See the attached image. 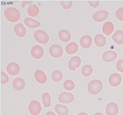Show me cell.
I'll return each mask as SVG.
<instances>
[{
  "mask_svg": "<svg viewBox=\"0 0 123 115\" xmlns=\"http://www.w3.org/2000/svg\"><path fill=\"white\" fill-rule=\"evenodd\" d=\"M109 12L105 10L98 11L95 13L92 16L93 20L97 22H102L108 17Z\"/></svg>",
  "mask_w": 123,
  "mask_h": 115,
  "instance_id": "9c48e42d",
  "label": "cell"
},
{
  "mask_svg": "<svg viewBox=\"0 0 123 115\" xmlns=\"http://www.w3.org/2000/svg\"><path fill=\"white\" fill-rule=\"evenodd\" d=\"M33 1H23L21 3V6L22 7L24 8L26 4H28V5L31 4Z\"/></svg>",
  "mask_w": 123,
  "mask_h": 115,
  "instance_id": "e575fe53",
  "label": "cell"
},
{
  "mask_svg": "<svg viewBox=\"0 0 123 115\" xmlns=\"http://www.w3.org/2000/svg\"><path fill=\"white\" fill-rule=\"evenodd\" d=\"M34 76L36 81L40 83H44L47 80L46 75L40 69L37 70L35 71Z\"/></svg>",
  "mask_w": 123,
  "mask_h": 115,
  "instance_id": "2e32d148",
  "label": "cell"
},
{
  "mask_svg": "<svg viewBox=\"0 0 123 115\" xmlns=\"http://www.w3.org/2000/svg\"><path fill=\"white\" fill-rule=\"evenodd\" d=\"M105 110L107 115H117L118 111L117 105L114 102H110L107 105Z\"/></svg>",
  "mask_w": 123,
  "mask_h": 115,
  "instance_id": "7c38bea8",
  "label": "cell"
},
{
  "mask_svg": "<svg viewBox=\"0 0 123 115\" xmlns=\"http://www.w3.org/2000/svg\"><path fill=\"white\" fill-rule=\"evenodd\" d=\"M93 115H104L102 113L99 112H97L95 113Z\"/></svg>",
  "mask_w": 123,
  "mask_h": 115,
  "instance_id": "74e56055",
  "label": "cell"
},
{
  "mask_svg": "<svg viewBox=\"0 0 123 115\" xmlns=\"http://www.w3.org/2000/svg\"><path fill=\"white\" fill-rule=\"evenodd\" d=\"M32 56L35 58L39 59L42 57L44 54V50L42 47L39 45L33 46L31 50Z\"/></svg>",
  "mask_w": 123,
  "mask_h": 115,
  "instance_id": "ba28073f",
  "label": "cell"
},
{
  "mask_svg": "<svg viewBox=\"0 0 123 115\" xmlns=\"http://www.w3.org/2000/svg\"><path fill=\"white\" fill-rule=\"evenodd\" d=\"M116 68L120 72H123V59L119 60L116 63Z\"/></svg>",
  "mask_w": 123,
  "mask_h": 115,
  "instance_id": "d6a6232c",
  "label": "cell"
},
{
  "mask_svg": "<svg viewBox=\"0 0 123 115\" xmlns=\"http://www.w3.org/2000/svg\"><path fill=\"white\" fill-rule=\"evenodd\" d=\"M42 109L40 103L36 100L31 101L28 106V109L31 114L37 115L41 112Z\"/></svg>",
  "mask_w": 123,
  "mask_h": 115,
  "instance_id": "5b68a950",
  "label": "cell"
},
{
  "mask_svg": "<svg viewBox=\"0 0 123 115\" xmlns=\"http://www.w3.org/2000/svg\"><path fill=\"white\" fill-rule=\"evenodd\" d=\"M42 103L45 107H48L50 106L51 104V96L47 92H44L42 95Z\"/></svg>",
  "mask_w": 123,
  "mask_h": 115,
  "instance_id": "484cf974",
  "label": "cell"
},
{
  "mask_svg": "<svg viewBox=\"0 0 123 115\" xmlns=\"http://www.w3.org/2000/svg\"><path fill=\"white\" fill-rule=\"evenodd\" d=\"M115 15L117 19L121 21H123V8H120L117 9Z\"/></svg>",
  "mask_w": 123,
  "mask_h": 115,
  "instance_id": "1f68e13d",
  "label": "cell"
},
{
  "mask_svg": "<svg viewBox=\"0 0 123 115\" xmlns=\"http://www.w3.org/2000/svg\"><path fill=\"white\" fill-rule=\"evenodd\" d=\"M81 63V60L80 57L74 56L71 57L68 62V67L72 70H75L76 68H78Z\"/></svg>",
  "mask_w": 123,
  "mask_h": 115,
  "instance_id": "30bf717a",
  "label": "cell"
},
{
  "mask_svg": "<svg viewBox=\"0 0 123 115\" xmlns=\"http://www.w3.org/2000/svg\"><path fill=\"white\" fill-rule=\"evenodd\" d=\"M4 15L6 18L12 22H15L20 19L21 14L19 11L16 8L10 7L5 10Z\"/></svg>",
  "mask_w": 123,
  "mask_h": 115,
  "instance_id": "6da1fadb",
  "label": "cell"
},
{
  "mask_svg": "<svg viewBox=\"0 0 123 115\" xmlns=\"http://www.w3.org/2000/svg\"><path fill=\"white\" fill-rule=\"evenodd\" d=\"M103 87L102 82L99 80H93L90 81L87 85L89 92L92 95H96L99 93Z\"/></svg>",
  "mask_w": 123,
  "mask_h": 115,
  "instance_id": "7a4b0ae2",
  "label": "cell"
},
{
  "mask_svg": "<svg viewBox=\"0 0 123 115\" xmlns=\"http://www.w3.org/2000/svg\"><path fill=\"white\" fill-rule=\"evenodd\" d=\"M58 36L61 41L65 42L69 41L71 38L70 32L65 29H62L60 30L58 33Z\"/></svg>",
  "mask_w": 123,
  "mask_h": 115,
  "instance_id": "d6986e66",
  "label": "cell"
},
{
  "mask_svg": "<svg viewBox=\"0 0 123 115\" xmlns=\"http://www.w3.org/2000/svg\"><path fill=\"white\" fill-rule=\"evenodd\" d=\"M24 23L27 27L32 28H37L40 25V22L29 17H26L24 19Z\"/></svg>",
  "mask_w": 123,
  "mask_h": 115,
  "instance_id": "ac0fdd59",
  "label": "cell"
},
{
  "mask_svg": "<svg viewBox=\"0 0 123 115\" xmlns=\"http://www.w3.org/2000/svg\"><path fill=\"white\" fill-rule=\"evenodd\" d=\"M34 36L36 40L40 43L45 44L49 41V37L47 33L44 30L38 29L34 33Z\"/></svg>",
  "mask_w": 123,
  "mask_h": 115,
  "instance_id": "3957f363",
  "label": "cell"
},
{
  "mask_svg": "<svg viewBox=\"0 0 123 115\" xmlns=\"http://www.w3.org/2000/svg\"><path fill=\"white\" fill-rule=\"evenodd\" d=\"M1 84H5L9 81V77L5 72L2 71H1Z\"/></svg>",
  "mask_w": 123,
  "mask_h": 115,
  "instance_id": "4dcf8cb0",
  "label": "cell"
},
{
  "mask_svg": "<svg viewBox=\"0 0 123 115\" xmlns=\"http://www.w3.org/2000/svg\"><path fill=\"white\" fill-rule=\"evenodd\" d=\"M113 40L119 45L123 44V31L120 30L116 31L111 36Z\"/></svg>",
  "mask_w": 123,
  "mask_h": 115,
  "instance_id": "ffe728a7",
  "label": "cell"
},
{
  "mask_svg": "<svg viewBox=\"0 0 123 115\" xmlns=\"http://www.w3.org/2000/svg\"><path fill=\"white\" fill-rule=\"evenodd\" d=\"M25 85V81L23 78L17 77L13 80L12 85L13 88L17 91H20L24 88Z\"/></svg>",
  "mask_w": 123,
  "mask_h": 115,
  "instance_id": "5bb4252c",
  "label": "cell"
},
{
  "mask_svg": "<svg viewBox=\"0 0 123 115\" xmlns=\"http://www.w3.org/2000/svg\"><path fill=\"white\" fill-rule=\"evenodd\" d=\"M117 54L115 51H108L104 52L102 56L103 60L106 62H110L114 60L117 58Z\"/></svg>",
  "mask_w": 123,
  "mask_h": 115,
  "instance_id": "4fadbf2b",
  "label": "cell"
},
{
  "mask_svg": "<svg viewBox=\"0 0 123 115\" xmlns=\"http://www.w3.org/2000/svg\"><path fill=\"white\" fill-rule=\"evenodd\" d=\"M45 115H56L54 112L52 111H49L47 112Z\"/></svg>",
  "mask_w": 123,
  "mask_h": 115,
  "instance_id": "d590c367",
  "label": "cell"
},
{
  "mask_svg": "<svg viewBox=\"0 0 123 115\" xmlns=\"http://www.w3.org/2000/svg\"><path fill=\"white\" fill-rule=\"evenodd\" d=\"M80 42L82 47L85 48H89L91 45L92 39L89 35H86L82 36L80 38Z\"/></svg>",
  "mask_w": 123,
  "mask_h": 115,
  "instance_id": "e0dca14e",
  "label": "cell"
},
{
  "mask_svg": "<svg viewBox=\"0 0 123 115\" xmlns=\"http://www.w3.org/2000/svg\"><path fill=\"white\" fill-rule=\"evenodd\" d=\"M50 55L54 58H58L61 57L63 53V49L60 45L54 44L51 46L49 49Z\"/></svg>",
  "mask_w": 123,
  "mask_h": 115,
  "instance_id": "277c9868",
  "label": "cell"
},
{
  "mask_svg": "<svg viewBox=\"0 0 123 115\" xmlns=\"http://www.w3.org/2000/svg\"><path fill=\"white\" fill-rule=\"evenodd\" d=\"M94 41L97 46L103 47L106 44V38L101 34H98L94 37Z\"/></svg>",
  "mask_w": 123,
  "mask_h": 115,
  "instance_id": "603a6c76",
  "label": "cell"
},
{
  "mask_svg": "<svg viewBox=\"0 0 123 115\" xmlns=\"http://www.w3.org/2000/svg\"><path fill=\"white\" fill-rule=\"evenodd\" d=\"M60 3L63 8L66 9H70L73 5V1H60Z\"/></svg>",
  "mask_w": 123,
  "mask_h": 115,
  "instance_id": "f546056e",
  "label": "cell"
},
{
  "mask_svg": "<svg viewBox=\"0 0 123 115\" xmlns=\"http://www.w3.org/2000/svg\"><path fill=\"white\" fill-rule=\"evenodd\" d=\"M114 26L113 23L111 22H108L104 24L103 28V32L107 36L110 35L113 32Z\"/></svg>",
  "mask_w": 123,
  "mask_h": 115,
  "instance_id": "cb8c5ba5",
  "label": "cell"
},
{
  "mask_svg": "<svg viewBox=\"0 0 123 115\" xmlns=\"http://www.w3.org/2000/svg\"><path fill=\"white\" fill-rule=\"evenodd\" d=\"M122 80L121 76L117 73L112 74L109 78L110 84L111 86L114 87L118 86L120 84Z\"/></svg>",
  "mask_w": 123,
  "mask_h": 115,
  "instance_id": "8fae6325",
  "label": "cell"
},
{
  "mask_svg": "<svg viewBox=\"0 0 123 115\" xmlns=\"http://www.w3.org/2000/svg\"><path fill=\"white\" fill-rule=\"evenodd\" d=\"M78 46L75 42H71L68 44L65 48L66 52L69 54L75 53L78 50Z\"/></svg>",
  "mask_w": 123,
  "mask_h": 115,
  "instance_id": "7402d4cb",
  "label": "cell"
},
{
  "mask_svg": "<svg viewBox=\"0 0 123 115\" xmlns=\"http://www.w3.org/2000/svg\"><path fill=\"white\" fill-rule=\"evenodd\" d=\"M78 115H88L85 112H81Z\"/></svg>",
  "mask_w": 123,
  "mask_h": 115,
  "instance_id": "8d00e7d4",
  "label": "cell"
},
{
  "mask_svg": "<svg viewBox=\"0 0 123 115\" xmlns=\"http://www.w3.org/2000/svg\"><path fill=\"white\" fill-rule=\"evenodd\" d=\"M27 12L29 16L35 17L38 14L40 10L39 8L36 5L33 4L31 5L29 7Z\"/></svg>",
  "mask_w": 123,
  "mask_h": 115,
  "instance_id": "d4e9b609",
  "label": "cell"
},
{
  "mask_svg": "<svg viewBox=\"0 0 123 115\" xmlns=\"http://www.w3.org/2000/svg\"><path fill=\"white\" fill-rule=\"evenodd\" d=\"M63 86L66 90L68 91H71L74 88L75 84L74 82L72 80H68L64 81Z\"/></svg>",
  "mask_w": 123,
  "mask_h": 115,
  "instance_id": "f1b7e54d",
  "label": "cell"
},
{
  "mask_svg": "<svg viewBox=\"0 0 123 115\" xmlns=\"http://www.w3.org/2000/svg\"><path fill=\"white\" fill-rule=\"evenodd\" d=\"M91 6L95 8L97 7L99 4V1H88Z\"/></svg>",
  "mask_w": 123,
  "mask_h": 115,
  "instance_id": "836d02e7",
  "label": "cell"
},
{
  "mask_svg": "<svg viewBox=\"0 0 123 115\" xmlns=\"http://www.w3.org/2000/svg\"><path fill=\"white\" fill-rule=\"evenodd\" d=\"M6 70L9 74L12 75L18 74L20 70L19 65L16 63L11 62L9 63L6 67Z\"/></svg>",
  "mask_w": 123,
  "mask_h": 115,
  "instance_id": "52a82bcc",
  "label": "cell"
},
{
  "mask_svg": "<svg viewBox=\"0 0 123 115\" xmlns=\"http://www.w3.org/2000/svg\"><path fill=\"white\" fill-rule=\"evenodd\" d=\"M55 109L59 115H67L68 113V108L66 106L63 104H56L55 106Z\"/></svg>",
  "mask_w": 123,
  "mask_h": 115,
  "instance_id": "44dd1931",
  "label": "cell"
},
{
  "mask_svg": "<svg viewBox=\"0 0 123 115\" xmlns=\"http://www.w3.org/2000/svg\"><path fill=\"white\" fill-rule=\"evenodd\" d=\"M63 77V74L62 72L59 70H56L53 71L51 74V77L53 80L55 82L60 81Z\"/></svg>",
  "mask_w": 123,
  "mask_h": 115,
  "instance_id": "83f0119b",
  "label": "cell"
},
{
  "mask_svg": "<svg viewBox=\"0 0 123 115\" xmlns=\"http://www.w3.org/2000/svg\"><path fill=\"white\" fill-rule=\"evenodd\" d=\"M14 32L18 37H24L26 34V30L24 25L19 23L16 24L14 28Z\"/></svg>",
  "mask_w": 123,
  "mask_h": 115,
  "instance_id": "9a60e30c",
  "label": "cell"
},
{
  "mask_svg": "<svg viewBox=\"0 0 123 115\" xmlns=\"http://www.w3.org/2000/svg\"></svg>",
  "mask_w": 123,
  "mask_h": 115,
  "instance_id": "ab89813d",
  "label": "cell"
},
{
  "mask_svg": "<svg viewBox=\"0 0 123 115\" xmlns=\"http://www.w3.org/2000/svg\"><path fill=\"white\" fill-rule=\"evenodd\" d=\"M93 69L92 66L90 65H86L84 66L81 70L82 74L85 77L90 76L92 73Z\"/></svg>",
  "mask_w": 123,
  "mask_h": 115,
  "instance_id": "4316f807",
  "label": "cell"
},
{
  "mask_svg": "<svg viewBox=\"0 0 123 115\" xmlns=\"http://www.w3.org/2000/svg\"></svg>",
  "mask_w": 123,
  "mask_h": 115,
  "instance_id": "f35d334b",
  "label": "cell"
},
{
  "mask_svg": "<svg viewBox=\"0 0 123 115\" xmlns=\"http://www.w3.org/2000/svg\"><path fill=\"white\" fill-rule=\"evenodd\" d=\"M58 99L60 102L68 104L74 100V96L70 92H65L60 93Z\"/></svg>",
  "mask_w": 123,
  "mask_h": 115,
  "instance_id": "8992f818",
  "label": "cell"
}]
</instances>
